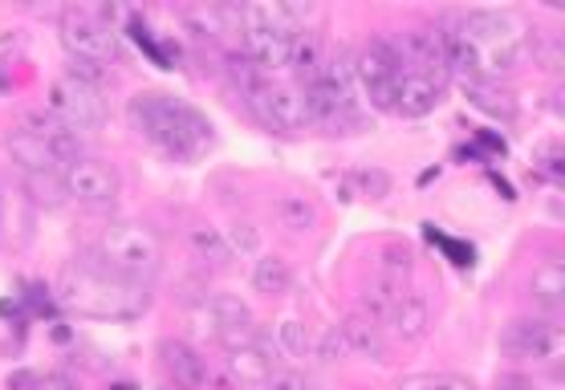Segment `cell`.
Segmentation results:
<instances>
[{
  "label": "cell",
  "instance_id": "5",
  "mask_svg": "<svg viewBox=\"0 0 565 390\" xmlns=\"http://www.w3.org/2000/svg\"><path fill=\"white\" fill-rule=\"evenodd\" d=\"M62 45L70 50L74 62L86 65H110L118 62V29L115 21L98 9H65L62 13Z\"/></svg>",
  "mask_w": 565,
  "mask_h": 390
},
{
  "label": "cell",
  "instance_id": "26",
  "mask_svg": "<svg viewBox=\"0 0 565 390\" xmlns=\"http://www.w3.org/2000/svg\"><path fill=\"white\" fill-rule=\"evenodd\" d=\"M25 187L33 192L38 204L45 208H57L65 199V183H62V171H41V175H25Z\"/></svg>",
  "mask_w": 565,
  "mask_h": 390
},
{
  "label": "cell",
  "instance_id": "11",
  "mask_svg": "<svg viewBox=\"0 0 565 390\" xmlns=\"http://www.w3.org/2000/svg\"><path fill=\"white\" fill-rule=\"evenodd\" d=\"M62 183H65V195L77 199L82 208H110L118 199V187H122L118 171L94 155H77L74 163L62 171Z\"/></svg>",
  "mask_w": 565,
  "mask_h": 390
},
{
  "label": "cell",
  "instance_id": "10",
  "mask_svg": "<svg viewBox=\"0 0 565 390\" xmlns=\"http://www.w3.org/2000/svg\"><path fill=\"white\" fill-rule=\"evenodd\" d=\"M248 106L253 115L265 122L269 130H281V134H297V130L313 127L306 110V94L301 86H277V82H260L257 90L248 94Z\"/></svg>",
  "mask_w": 565,
  "mask_h": 390
},
{
  "label": "cell",
  "instance_id": "13",
  "mask_svg": "<svg viewBox=\"0 0 565 390\" xmlns=\"http://www.w3.org/2000/svg\"><path fill=\"white\" fill-rule=\"evenodd\" d=\"M294 37L297 33H277V29H245L241 45H245V57L257 65L260 74H273V69H289Z\"/></svg>",
  "mask_w": 565,
  "mask_h": 390
},
{
  "label": "cell",
  "instance_id": "3",
  "mask_svg": "<svg viewBox=\"0 0 565 390\" xmlns=\"http://www.w3.org/2000/svg\"><path fill=\"white\" fill-rule=\"evenodd\" d=\"M130 122L142 139H151L171 159H195L212 147V122L192 106L168 98V94H135L130 98Z\"/></svg>",
  "mask_w": 565,
  "mask_h": 390
},
{
  "label": "cell",
  "instance_id": "1",
  "mask_svg": "<svg viewBox=\"0 0 565 390\" xmlns=\"http://www.w3.org/2000/svg\"><path fill=\"white\" fill-rule=\"evenodd\" d=\"M448 45L451 74L480 82H501L516 74L533 53V29L516 13H468L439 25Z\"/></svg>",
  "mask_w": 565,
  "mask_h": 390
},
{
  "label": "cell",
  "instance_id": "15",
  "mask_svg": "<svg viewBox=\"0 0 565 390\" xmlns=\"http://www.w3.org/2000/svg\"><path fill=\"white\" fill-rule=\"evenodd\" d=\"M4 147H9V155H13V163L25 175H41V171H65L62 159L53 155V147L45 143V139H38L33 130L17 127L9 139H4Z\"/></svg>",
  "mask_w": 565,
  "mask_h": 390
},
{
  "label": "cell",
  "instance_id": "28",
  "mask_svg": "<svg viewBox=\"0 0 565 390\" xmlns=\"http://www.w3.org/2000/svg\"><path fill=\"white\" fill-rule=\"evenodd\" d=\"M398 390H472V382L456 375H415L407 382H398Z\"/></svg>",
  "mask_w": 565,
  "mask_h": 390
},
{
  "label": "cell",
  "instance_id": "9",
  "mask_svg": "<svg viewBox=\"0 0 565 390\" xmlns=\"http://www.w3.org/2000/svg\"><path fill=\"white\" fill-rule=\"evenodd\" d=\"M501 350L509 354V358H516V362L550 366L562 358L565 334H562V325L550 322V317H521V322H513L504 329Z\"/></svg>",
  "mask_w": 565,
  "mask_h": 390
},
{
  "label": "cell",
  "instance_id": "21",
  "mask_svg": "<svg viewBox=\"0 0 565 390\" xmlns=\"http://www.w3.org/2000/svg\"><path fill=\"white\" fill-rule=\"evenodd\" d=\"M386 325H391V334H395L398 342H419L427 334V301L415 297V293H407V297L391 310Z\"/></svg>",
  "mask_w": 565,
  "mask_h": 390
},
{
  "label": "cell",
  "instance_id": "8",
  "mask_svg": "<svg viewBox=\"0 0 565 390\" xmlns=\"http://www.w3.org/2000/svg\"><path fill=\"white\" fill-rule=\"evenodd\" d=\"M398 78H403V69H398V57L391 53L386 37H374L371 45H362L359 57H354V82L371 98L374 110H395Z\"/></svg>",
  "mask_w": 565,
  "mask_h": 390
},
{
  "label": "cell",
  "instance_id": "34",
  "mask_svg": "<svg viewBox=\"0 0 565 390\" xmlns=\"http://www.w3.org/2000/svg\"><path fill=\"white\" fill-rule=\"evenodd\" d=\"M29 390H77V387H74V378L45 375V378H33V387H29Z\"/></svg>",
  "mask_w": 565,
  "mask_h": 390
},
{
  "label": "cell",
  "instance_id": "29",
  "mask_svg": "<svg viewBox=\"0 0 565 390\" xmlns=\"http://www.w3.org/2000/svg\"><path fill=\"white\" fill-rule=\"evenodd\" d=\"M281 346H285L289 354H306V350H309L306 325H301V322H285V325H281Z\"/></svg>",
  "mask_w": 565,
  "mask_h": 390
},
{
  "label": "cell",
  "instance_id": "4",
  "mask_svg": "<svg viewBox=\"0 0 565 390\" xmlns=\"http://www.w3.org/2000/svg\"><path fill=\"white\" fill-rule=\"evenodd\" d=\"M86 260L103 264L106 273H118L127 281H142L151 285V277L159 273L163 264V240L154 228L139 220H110L106 228L94 232V240L82 252Z\"/></svg>",
  "mask_w": 565,
  "mask_h": 390
},
{
  "label": "cell",
  "instance_id": "25",
  "mask_svg": "<svg viewBox=\"0 0 565 390\" xmlns=\"http://www.w3.org/2000/svg\"><path fill=\"white\" fill-rule=\"evenodd\" d=\"M277 216L289 232H309L313 224H318V208L309 204L306 195H285L281 204H277Z\"/></svg>",
  "mask_w": 565,
  "mask_h": 390
},
{
  "label": "cell",
  "instance_id": "16",
  "mask_svg": "<svg viewBox=\"0 0 565 390\" xmlns=\"http://www.w3.org/2000/svg\"><path fill=\"white\" fill-rule=\"evenodd\" d=\"M273 354L260 346V338L241 342V346H228V375L241 382V387H265V378L273 375Z\"/></svg>",
  "mask_w": 565,
  "mask_h": 390
},
{
  "label": "cell",
  "instance_id": "17",
  "mask_svg": "<svg viewBox=\"0 0 565 390\" xmlns=\"http://www.w3.org/2000/svg\"><path fill=\"white\" fill-rule=\"evenodd\" d=\"M444 102V86L419 78V74H403L395 86V110L403 118H427Z\"/></svg>",
  "mask_w": 565,
  "mask_h": 390
},
{
  "label": "cell",
  "instance_id": "31",
  "mask_svg": "<svg viewBox=\"0 0 565 390\" xmlns=\"http://www.w3.org/2000/svg\"><path fill=\"white\" fill-rule=\"evenodd\" d=\"M359 183H362V192L371 195V199H383V195L391 192V180H386L383 171H362Z\"/></svg>",
  "mask_w": 565,
  "mask_h": 390
},
{
  "label": "cell",
  "instance_id": "18",
  "mask_svg": "<svg viewBox=\"0 0 565 390\" xmlns=\"http://www.w3.org/2000/svg\"><path fill=\"white\" fill-rule=\"evenodd\" d=\"M338 334L347 342V354H362V358H383L386 354L383 325L371 322L366 313H350L347 322L338 325Z\"/></svg>",
  "mask_w": 565,
  "mask_h": 390
},
{
  "label": "cell",
  "instance_id": "33",
  "mask_svg": "<svg viewBox=\"0 0 565 390\" xmlns=\"http://www.w3.org/2000/svg\"><path fill=\"white\" fill-rule=\"evenodd\" d=\"M342 354H347V342H342V334H338V325H334V329L321 338V358L334 362V358H342Z\"/></svg>",
  "mask_w": 565,
  "mask_h": 390
},
{
  "label": "cell",
  "instance_id": "2",
  "mask_svg": "<svg viewBox=\"0 0 565 390\" xmlns=\"http://www.w3.org/2000/svg\"><path fill=\"white\" fill-rule=\"evenodd\" d=\"M57 301L70 313L82 317H106V322H130L147 313L151 305V285L142 281H127L118 273H106L103 264H94L86 257H74L57 273Z\"/></svg>",
  "mask_w": 565,
  "mask_h": 390
},
{
  "label": "cell",
  "instance_id": "7",
  "mask_svg": "<svg viewBox=\"0 0 565 390\" xmlns=\"http://www.w3.org/2000/svg\"><path fill=\"white\" fill-rule=\"evenodd\" d=\"M50 115L70 130H94L106 122L103 82H90L82 74H62L50 86Z\"/></svg>",
  "mask_w": 565,
  "mask_h": 390
},
{
  "label": "cell",
  "instance_id": "14",
  "mask_svg": "<svg viewBox=\"0 0 565 390\" xmlns=\"http://www.w3.org/2000/svg\"><path fill=\"white\" fill-rule=\"evenodd\" d=\"M159 358H163V366H168V375L180 382V387L188 390H207V375H212V366H207V358H200V354L188 346V342H159Z\"/></svg>",
  "mask_w": 565,
  "mask_h": 390
},
{
  "label": "cell",
  "instance_id": "20",
  "mask_svg": "<svg viewBox=\"0 0 565 390\" xmlns=\"http://www.w3.org/2000/svg\"><path fill=\"white\" fill-rule=\"evenodd\" d=\"M412 289L398 285V281H386V277L374 273L371 281H366V289H362V313L371 317V322H386L391 317V310H395L398 301L407 297Z\"/></svg>",
  "mask_w": 565,
  "mask_h": 390
},
{
  "label": "cell",
  "instance_id": "6",
  "mask_svg": "<svg viewBox=\"0 0 565 390\" xmlns=\"http://www.w3.org/2000/svg\"><path fill=\"white\" fill-rule=\"evenodd\" d=\"M386 45H391V53L398 57V69H403V74H419V78L436 82V86H448L451 82L448 45H444L439 25L398 29L395 37H386Z\"/></svg>",
  "mask_w": 565,
  "mask_h": 390
},
{
  "label": "cell",
  "instance_id": "30",
  "mask_svg": "<svg viewBox=\"0 0 565 390\" xmlns=\"http://www.w3.org/2000/svg\"><path fill=\"white\" fill-rule=\"evenodd\" d=\"M260 390H309V382L297 375V370H273Z\"/></svg>",
  "mask_w": 565,
  "mask_h": 390
},
{
  "label": "cell",
  "instance_id": "22",
  "mask_svg": "<svg viewBox=\"0 0 565 390\" xmlns=\"http://www.w3.org/2000/svg\"><path fill=\"white\" fill-rule=\"evenodd\" d=\"M529 293H533V301L545 305V310H562V301H565V264L562 260H545L541 269H533Z\"/></svg>",
  "mask_w": 565,
  "mask_h": 390
},
{
  "label": "cell",
  "instance_id": "23",
  "mask_svg": "<svg viewBox=\"0 0 565 390\" xmlns=\"http://www.w3.org/2000/svg\"><path fill=\"white\" fill-rule=\"evenodd\" d=\"M253 289L265 293V297H285L294 289V273L281 257H260L257 269H253Z\"/></svg>",
  "mask_w": 565,
  "mask_h": 390
},
{
  "label": "cell",
  "instance_id": "19",
  "mask_svg": "<svg viewBox=\"0 0 565 390\" xmlns=\"http://www.w3.org/2000/svg\"><path fill=\"white\" fill-rule=\"evenodd\" d=\"M460 86H463V94H468V102H472L476 110H484V115H492V118H513L516 115L513 94L504 90L501 82L460 78Z\"/></svg>",
  "mask_w": 565,
  "mask_h": 390
},
{
  "label": "cell",
  "instance_id": "24",
  "mask_svg": "<svg viewBox=\"0 0 565 390\" xmlns=\"http://www.w3.org/2000/svg\"><path fill=\"white\" fill-rule=\"evenodd\" d=\"M192 248H195V257L207 260V264H216V269H224L232 260V245H228V236L220 232V228H207V224H195L192 232Z\"/></svg>",
  "mask_w": 565,
  "mask_h": 390
},
{
  "label": "cell",
  "instance_id": "32",
  "mask_svg": "<svg viewBox=\"0 0 565 390\" xmlns=\"http://www.w3.org/2000/svg\"><path fill=\"white\" fill-rule=\"evenodd\" d=\"M228 245L241 248V252H253V248H257V232H253L248 224H236V228H232V236H228Z\"/></svg>",
  "mask_w": 565,
  "mask_h": 390
},
{
  "label": "cell",
  "instance_id": "12",
  "mask_svg": "<svg viewBox=\"0 0 565 390\" xmlns=\"http://www.w3.org/2000/svg\"><path fill=\"white\" fill-rule=\"evenodd\" d=\"M192 313H195V325H200L204 334H212V338H220L224 346H241V342L257 338V329H253V313H248L245 301L216 293V297L200 301Z\"/></svg>",
  "mask_w": 565,
  "mask_h": 390
},
{
  "label": "cell",
  "instance_id": "27",
  "mask_svg": "<svg viewBox=\"0 0 565 390\" xmlns=\"http://www.w3.org/2000/svg\"><path fill=\"white\" fill-rule=\"evenodd\" d=\"M415 273V260L412 252L403 245H391L383 248V260H379V277H386V281H398V285H407Z\"/></svg>",
  "mask_w": 565,
  "mask_h": 390
}]
</instances>
